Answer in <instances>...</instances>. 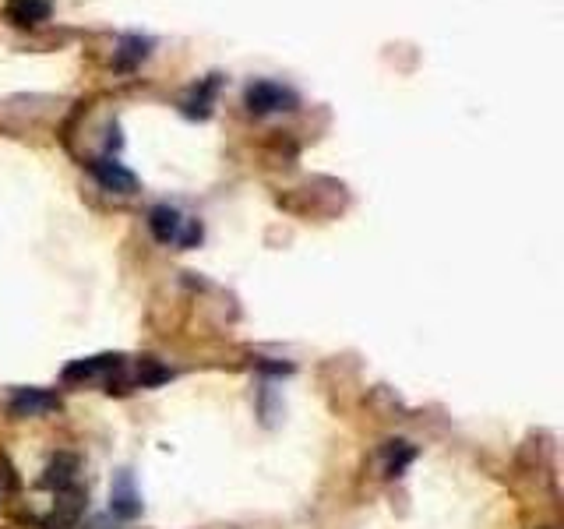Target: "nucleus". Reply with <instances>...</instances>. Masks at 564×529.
Here are the masks:
<instances>
[{
    "mask_svg": "<svg viewBox=\"0 0 564 529\" xmlns=\"http://www.w3.org/2000/svg\"><path fill=\"white\" fill-rule=\"evenodd\" d=\"M244 106L258 117H265V113L297 110V96L279 82H251L244 89Z\"/></svg>",
    "mask_w": 564,
    "mask_h": 529,
    "instance_id": "nucleus-1",
    "label": "nucleus"
},
{
    "mask_svg": "<svg viewBox=\"0 0 564 529\" xmlns=\"http://www.w3.org/2000/svg\"><path fill=\"white\" fill-rule=\"evenodd\" d=\"M4 15H8V22L18 25V29H36V25L50 22L53 4L50 0H8Z\"/></svg>",
    "mask_w": 564,
    "mask_h": 529,
    "instance_id": "nucleus-2",
    "label": "nucleus"
},
{
    "mask_svg": "<svg viewBox=\"0 0 564 529\" xmlns=\"http://www.w3.org/2000/svg\"><path fill=\"white\" fill-rule=\"evenodd\" d=\"M184 223L187 219L180 216L173 205H156V209L149 212V230L159 244H177L180 233H184Z\"/></svg>",
    "mask_w": 564,
    "mask_h": 529,
    "instance_id": "nucleus-3",
    "label": "nucleus"
},
{
    "mask_svg": "<svg viewBox=\"0 0 564 529\" xmlns=\"http://www.w3.org/2000/svg\"><path fill=\"white\" fill-rule=\"evenodd\" d=\"M110 512L117 515V519H138V515H141V498H138V491H134L131 473H120L117 484H113Z\"/></svg>",
    "mask_w": 564,
    "mask_h": 529,
    "instance_id": "nucleus-4",
    "label": "nucleus"
},
{
    "mask_svg": "<svg viewBox=\"0 0 564 529\" xmlns=\"http://www.w3.org/2000/svg\"><path fill=\"white\" fill-rule=\"evenodd\" d=\"M57 410V395L50 392H39V388H18L11 395V413L15 417H39V413H50Z\"/></svg>",
    "mask_w": 564,
    "mask_h": 529,
    "instance_id": "nucleus-5",
    "label": "nucleus"
},
{
    "mask_svg": "<svg viewBox=\"0 0 564 529\" xmlns=\"http://www.w3.org/2000/svg\"><path fill=\"white\" fill-rule=\"evenodd\" d=\"M92 173H96V180L106 187V191L127 194V191H134V184H138V180H134V173L124 170L120 163H113V159H99V163H92Z\"/></svg>",
    "mask_w": 564,
    "mask_h": 529,
    "instance_id": "nucleus-6",
    "label": "nucleus"
},
{
    "mask_svg": "<svg viewBox=\"0 0 564 529\" xmlns=\"http://www.w3.org/2000/svg\"><path fill=\"white\" fill-rule=\"evenodd\" d=\"M120 364H124V357H120V353H113V357L75 360V364H71V367H64V381H89V378H96V374L120 371Z\"/></svg>",
    "mask_w": 564,
    "mask_h": 529,
    "instance_id": "nucleus-7",
    "label": "nucleus"
},
{
    "mask_svg": "<svg viewBox=\"0 0 564 529\" xmlns=\"http://www.w3.org/2000/svg\"><path fill=\"white\" fill-rule=\"evenodd\" d=\"M216 89H219V75H208V82H201L198 89H194L191 96L184 99V113H187V117L205 120L208 113H212V99H216Z\"/></svg>",
    "mask_w": 564,
    "mask_h": 529,
    "instance_id": "nucleus-8",
    "label": "nucleus"
},
{
    "mask_svg": "<svg viewBox=\"0 0 564 529\" xmlns=\"http://www.w3.org/2000/svg\"><path fill=\"white\" fill-rule=\"evenodd\" d=\"M149 39H138V36H127L124 43H120V53H117V68L120 71H131L138 60L149 57Z\"/></svg>",
    "mask_w": 564,
    "mask_h": 529,
    "instance_id": "nucleus-9",
    "label": "nucleus"
},
{
    "mask_svg": "<svg viewBox=\"0 0 564 529\" xmlns=\"http://www.w3.org/2000/svg\"><path fill=\"white\" fill-rule=\"evenodd\" d=\"M75 470H78V462L71 459V455H60L57 462H50V470H46L43 484L46 487H57V491H64V487L75 480Z\"/></svg>",
    "mask_w": 564,
    "mask_h": 529,
    "instance_id": "nucleus-10",
    "label": "nucleus"
},
{
    "mask_svg": "<svg viewBox=\"0 0 564 529\" xmlns=\"http://www.w3.org/2000/svg\"><path fill=\"white\" fill-rule=\"evenodd\" d=\"M413 448L406 445V441H388L385 448V459H388V477H399L402 470H406L409 462H413Z\"/></svg>",
    "mask_w": 564,
    "mask_h": 529,
    "instance_id": "nucleus-11",
    "label": "nucleus"
},
{
    "mask_svg": "<svg viewBox=\"0 0 564 529\" xmlns=\"http://www.w3.org/2000/svg\"><path fill=\"white\" fill-rule=\"evenodd\" d=\"M198 240H201V223H198V219H187L184 233H180V240H177V247H194Z\"/></svg>",
    "mask_w": 564,
    "mask_h": 529,
    "instance_id": "nucleus-12",
    "label": "nucleus"
}]
</instances>
